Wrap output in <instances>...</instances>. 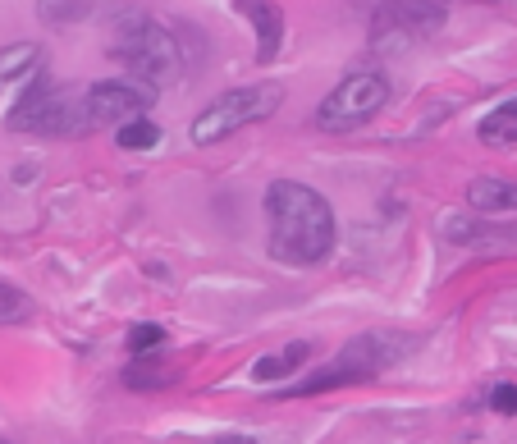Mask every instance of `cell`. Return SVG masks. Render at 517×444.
<instances>
[{
  "label": "cell",
  "mask_w": 517,
  "mask_h": 444,
  "mask_svg": "<svg viewBox=\"0 0 517 444\" xmlns=\"http://www.w3.org/2000/svg\"><path fill=\"white\" fill-rule=\"evenodd\" d=\"M37 69H42V46L37 42H14L0 51V87L19 83V78H37Z\"/></svg>",
  "instance_id": "cell-12"
},
{
  "label": "cell",
  "mask_w": 517,
  "mask_h": 444,
  "mask_svg": "<svg viewBox=\"0 0 517 444\" xmlns=\"http://www.w3.org/2000/svg\"><path fill=\"white\" fill-rule=\"evenodd\" d=\"M284 92L275 83H252V87H229L216 101H206L202 115L193 120V142L197 147H216V142L234 138L238 129L261 124L280 110Z\"/></svg>",
  "instance_id": "cell-5"
},
{
  "label": "cell",
  "mask_w": 517,
  "mask_h": 444,
  "mask_svg": "<svg viewBox=\"0 0 517 444\" xmlns=\"http://www.w3.org/2000/svg\"><path fill=\"white\" fill-rule=\"evenodd\" d=\"M124 385H129V390H165V385H174V367L165 358H133L129 367H124Z\"/></svg>",
  "instance_id": "cell-14"
},
{
  "label": "cell",
  "mask_w": 517,
  "mask_h": 444,
  "mask_svg": "<svg viewBox=\"0 0 517 444\" xmlns=\"http://www.w3.org/2000/svg\"><path fill=\"white\" fill-rule=\"evenodd\" d=\"M5 124L14 133H51V138H74V133L97 129V120L87 115L83 92H69V87L51 83V78H33L28 92L14 101Z\"/></svg>",
  "instance_id": "cell-4"
},
{
  "label": "cell",
  "mask_w": 517,
  "mask_h": 444,
  "mask_svg": "<svg viewBox=\"0 0 517 444\" xmlns=\"http://www.w3.org/2000/svg\"><path fill=\"white\" fill-rule=\"evenodd\" d=\"M202 444H252L248 435H216V440H202Z\"/></svg>",
  "instance_id": "cell-19"
},
{
  "label": "cell",
  "mask_w": 517,
  "mask_h": 444,
  "mask_svg": "<svg viewBox=\"0 0 517 444\" xmlns=\"http://www.w3.org/2000/svg\"><path fill=\"white\" fill-rule=\"evenodd\" d=\"M234 10L243 14V19L252 23V33H257V60L270 65L284 42V10L275 0H234Z\"/></svg>",
  "instance_id": "cell-9"
},
{
  "label": "cell",
  "mask_w": 517,
  "mask_h": 444,
  "mask_svg": "<svg viewBox=\"0 0 517 444\" xmlns=\"http://www.w3.org/2000/svg\"><path fill=\"white\" fill-rule=\"evenodd\" d=\"M440 5H444V0H440Z\"/></svg>",
  "instance_id": "cell-21"
},
{
  "label": "cell",
  "mask_w": 517,
  "mask_h": 444,
  "mask_svg": "<svg viewBox=\"0 0 517 444\" xmlns=\"http://www.w3.org/2000/svg\"><path fill=\"white\" fill-rule=\"evenodd\" d=\"M467 206L476 216H513L517 211V184L495 179V174H481L467 184Z\"/></svg>",
  "instance_id": "cell-10"
},
{
  "label": "cell",
  "mask_w": 517,
  "mask_h": 444,
  "mask_svg": "<svg viewBox=\"0 0 517 444\" xmlns=\"http://www.w3.org/2000/svg\"><path fill=\"white\" fill-rule=\"evenodd\" d=\"M165 344V325H156V321H142V325H133L129 330V353L138 358V353H156V348Z\"/></svg>",
  "instance_id": "cell-17"
},
{
  "label": "cell",
  "mask_w": 517,
  "mask_h": 444,
  "mask_svg": "<svg viewBox=\"0 0 517 444\" xmlns=\"http://www.w3.org/2000/svg\"><path fill=\"white\" fill-rule=\"evenodd\" d=\"M444 28V5L440 0H385L371 14V37H376L380 51L389 46H412L426 42Z\"/></svg>",
  "instance_id": "cell-7"
},
{
  "label": "cell",
  "mask_w": 517,
  "mask_h": 444,
  "mask_svg": "<svg viewBox=\"0 0 517 444\" xmlns=\"http://www.w3.org/2000/svg\"><path fill=\"white\" fill-rule=\"evenodd\" d=\"M110 60L124 65L133 78H147V83H174L184 74V46L179 37L156 19H124L119 23L115 42H110Z\"/></svg>",
  "instance_id": "cell-3"
},
{
  "label": "cell",
  "mask_w": 517,
  "mask_h": 444,
  "mask_svg": "<svg viewBox=\"0 0 517 444\" xmlns=\"http://www.w3.org/2000/svg\"><path fill=\"white\" fill-rule=\"evenodd\" d=\"M385 101H389V78L376 74V69H362V74H348L330 87V97L316 106V124L325 133L362 129L385 110Z\"/></svg>",
  "instance_id": "cell-6"
},
{
  "label": "cell",
  "mask_w": 517,
  "mask_h": 444,
  "mask_svg": "<svg viewBox=\"0 0 517 444\" xmlns=\"http://www.w3.org/2000/svg\"><path fill=\"white\" fill-rule=\"evenodd\" d=\"M0 444H10V440H0Z\"/></svg>",
  "instance_id": "cell-20"
},
{
  "label": "cell",
  "mask_w": 517,
  "mask_h": 444,
  "mask_svg": "<svg viewBox=\"0 0 517 444\" xmlns=\"http://www.w3.org/2000/svg\"><path fill=\"white\" fill-rule=\"evenodd\" d=\"M307 358H312V344H307V339H298V344H284L280 353H266V358H257L248 371H252V380H261V385H270V380H284V376H293V371H298Z\"/></svg>",
  "instance_id": "cell-11"
},
{
  "label": "cell",
  "mask_w": 517,
  "mask_h": 444,
  "mask_svg": "<svg viewBox=\"0 0 517 444\" xmlns=\"http://www.w3.org/2000/svg\"><path fill=\"white\" fill-rule=\"evenodd\" d=\"M490 408L495 412H504V417H517V385H495V390H490Z\"/></svg>",
  "instance_id": "cell-18"
},
{
  "label": "cell",
  "mask_w": 517,
  "mask_h": 444,
  "mask_svg": "<svg viewBox=\"0 0 517 444\" xmlns=\"http://www.w3.org/2000/svg\"><path fill=\"white\" fill-rule=\"evenodd\" d=\"M476 138H481L485 147H513V142H517V97L513 101H499V106L481 120Z\"/></svg>",
  "instance_id": "cell-13"
},
{
  "label": "cell",
  "mask_w": 517,
  "mask_h": 444,
  "mask_svg": "<svg viewBox=\"0 0 517 444\" xmlns=\"http://www.w3.org/2000/svg\"><path fill=\"white\" fill-rule=\"evenodd\" d=\"M37 307H33V298L19 289V284H5L0 280V325H19V321H28Z\"/></svg>",
  "instance_id": "cell-16"
},
{
  "label": "cell",
  "mask_w": 517,
  "mask_h": 444,
  "mask_svg": "<svg viewBox=\"0 0 517 444\" xmlns=\"http://www.w3.org/2000/svg\"><path fill=\"white\" fill-rule=\"evenodd\" d=\"M266 220H270V257L284 266H321L334 248V211L316 188L275 179L266 188Z\"/></svg>",
  "instance_id": "cell-1"
},
{
  "label": "cell",
  "mask_w": 517,
  "mask_h": 444,
  "mask_svg": "<svg viewBox=\"0 0 517 444\" xmlns=\"http://www.w3.org/2000/svg\"><path fill=\"white\" fill-rule=\"evenodd\" d=\"M156 92H161L156 83L129 74V78H101V83L87 87L83 97H87V115H92L97 124H106V120L129 124V120H138V115H147V110L156 106Z\"/></svg>",
  "instance_id": "cell-8"
},
{
  "label": "cell",
  "mask_w": 517,
  "mask_h": 444,
  "mask_svg": "<svg viewBox=\"0 0 517 444\" xmlns=\"http://www.w3.org/2000/svg\"><path fill=\"white\" fill-rule=\"evenodd\" d=\"M156 142H161V124L147 120V115H138V120H129V124H119L115 129L119 152H151Z\"/></svg>",
  "instance_id": "cell-15"
},
{
  "label": "cell",
  "mask_w": 517,
  "mask_h": 444,
  "mask_svg": "<svg viewBox=\"0 0 517 444\" xmlns=\"http://www.w3.org/2000/svg\"><path fill=\"white\" fill-rule=\"evenodd\" d=\"M403 353H408V339H394V335H385V330H380V335H362L339 348V358L325 362L321 371L293 380L284 394H289V399H312V394H330V390H344V385H367L389 362H399Z\"/></svg>",
  "instance_id": "cell-2"
}]
</instances>
